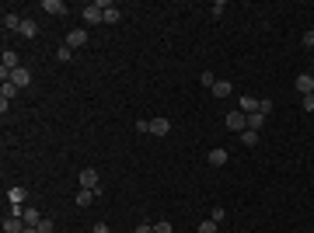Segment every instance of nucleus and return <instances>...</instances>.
Returning a JSON list of instances; mask_svg holds the SVG:
<instances>
[{"label":"nucleus","instance_id":"f257e3e1","mask_svg":"<svg viewBox=\"0 0 314 233\" xmlns=\"http://www.w3.org/2000/svg\"><path fill=\"white\" fill-rule=\"evenodd\" d=\"M77 181H80V188H87V192H94V195H98V188H101V181H98V170H94V167L80 170Z\"/></svg>","mask_w":314,"mask_h":233},{"label":"nucleus","instance_id":"f03ea898","mask_svg":"<svg viewBox=\"0 0 314 233\" xmlns=\"http://www.w3.org/2000/svg\"><path fill=\"white\" fill-rule=\"evenodd\" d=\"M224 122H227V129H231V132H237V136L248 129V115H244V112H231Z\"/></svg>","mask_w":314,"mask_h":233},{"label":"nucleus","instance_id":"7ed1b4c3","mask_svg":"<svg viewBox=\"0 0 314 233\" xmlns=\"http://www.w3.org/2000/svg\"><path fill=\"white\" fill-rule=\"evenodd\" d=\"M101 21H105V10L91 0V4L84 7V24H101Z\"/></svg>","mask_w":314,"mask_h":233},{"label":"nucleus","instance_id":"20e7f679","mask_svg":"<svg viewBox=\"0 0 314 233\" xmlns=\"http://www.w3.org/2000/svg\"><path fill=\"white\" fill-rule=\"evenodd\" d=\"M293 87H297L300 94H314V77H311V74H297Z\"/></svg>","mask_w":314,"mask_h":233},{"label":"nucleus","instance_id":"39448f33","mask_svg":"<svg viewBox=\"0 0 314 233\" xmlns=\"http://www.w3.org/2000/svg\"><path fill=\"white\" fill-rule=\"evenodd\" d=\"M87 38H91V35H87V32H84V28H74V32H70V35H67V46H70V49H80V46H84V42H87Z\"/></svg>","mask_w":314,"mask_h":233},{"label":"nucleus","instance_id":"423d86ee","mask_svg":"<svg viewBox=\"0 0 314 233\" xmlns=\"http://www.w3.org/2000/svg\"><path fill=\"white\" fill-rule=\"evenodd\" d=\"M4 233H25V220L21 216H4Z\"/></svg>","mask_w":314,"mask_h":233},{"label":"nucleus","instance_id":"0eeeda50","mask_svg":"<svg viewBox=\"0 0 314 233\" xmlns=\"http://www.w3.org/2000/svg\"><path fill=\"white\" fill-rule=\"evenodd\" d=\"M42 10L53 14V18H60V14H67V4L63 0H42Z\"/></svg>","mask_w":314,"mask_h":233},{"label":"nucleus","instance_id":"6e6552de","mask_svg":"<svg viewBox=\"0 0 314 233\" xmlns=\"http://www.w3.org/2000/svg\"><path fill=\"white\" fill-rule=\"evenodd\" d=\"M21 220H25V226H39V223H42V212H39L35 206H25V212H21Z\"/></svg>","mask_w":314,"mask_h":233},{"label":"nucleus","instance_id":"1a4fd4ad","mask_svg":"<svg viewBox=\"0 0 314 233\" xmlns=\"http://www.w3.org/2000/svg\"><path fill=\"white\" fill-rule=\"evenodd\" d=\"M168 132H171L168 118H150V136H168Z\"/></svg>","mask_w":314,"mask_h":233},{"label":"nucleus","instance_id":"9d476101","mask_svg":"<svg viewBox=\"0 0 314 233\" xmlns=\"http://www.w3.org/2000/svg\"><path fill=\"white\" fill-rule=\"evenodd\" d=\"M28 80H32V74H28L25 66H18V70L11 74V84H14V87H28Z\"/></svg>","mask_w":314,"mask_h":233},{"label":"nucleus","instance_id":"9b49d317","mask_svg":"<svg viewBox=\"0 0 314 233\" xmlns=\"http://www.w3.org/2000/svg\"><path fill=\"white\" fill-rule=\"evenodd\" d=\"M206 160H210V167H224V164H227V150H220V146H217V150H210V154H206Z\"/></svg>","mask_w":314,"mask_h":233},{"label":"nucleus","instance_id":"f8f14e48","mask_svg":"<svg viewBox=\"0 0 314 233\" xmlns=\"http://www.w3.org/2000/svg\"><path fill=\"white\" fill-rule=\"evenodd\" d=\"M21 21H25V18H18V14H4L0 24H4V32H21Z\"/></svg>","mask_w":314,"mask_h":233},{"label":"nucleus","instance_id":"ddd939ff","mask_svg":"<svg viewBox=\"0 0 314 233\" xmlns=\"http://www.w3.org/2000/svg\"><path fill=\"white\" fill-rule=\"evenodd\" d=\"M237 112H244V115H255V112H258V98H241Z\"/></svg>","mask_w":314,"mask_h":233},{"label":"nucleus","instance_id":"4468645a","mask_svg":"<svg viewBox=\"0 0 314 233\" xmlns=\"http://www.w3.org/2000/svg\"><path fill=\"white\" fill-rule=\"evenodd\" d=\"M210 94H213V98H227V94H231V80H217Z\"/></svg>","mask_w":314,"mask_h":233},{"label":"nucleus","instance_id":"2eb2a0df","mask_svg":"<svg viewBox=\"0 0 314 233\" xmlns=\"http://www.w3.org/2000/svg\"><path fill=\"white\" fill-rule=\"evenodd\" d=\"M262 126H265V115H262V112L248 115V129H251V132H262Z\"/></svg>","mask_w":314,"mask_h":233},{"label":"nucleus","instance_id":"dca6fc26","mask_svg":"<svg viewBox=\"0 0 314 233\" xmlns=\"http://www.w3.org/2000/svg\"><path fill=\"white\" fill-rule=\"evenodd\" d=\"M25 198H28V192H25V188H11V192H7V202H11V206H21Z\"/></svg>","mask_w":314,"mask_h":233},{"label":"nucleus","instance_id":"f3484780","mask_svg":"<svg viewBox=\"0 0 314 233\" xmlns=\"http://www.w3.org/2000/svg\"><path fill=\"white\" fill-rule=\"evenodd\" d=\"M21 35H25V38H35V35H39V24L25 18V21H21Z\"/></svg>","mask_w":314,"mask_h":233},{"label":"nucleus","instance_id":"a211bd4d","mask_svg":"<svg viewBox=\"0 0 314 233\" xmlns=\"http://www.w3.org/2000/svg\"><path fill=\"white\" fill-rule=\"evenodd\" d=\"M56 60H60V63H70V60H74V49H70V46L63 42V46L56 49Z\"/></svg>","mask_w":314,"mask_h":233},{"label":"nucleus","instance_id":"6ab92c4d","mask_svg":"<svg viewBox=\"0 0 314 233\" xmlns=\"http://www.w3.org/2000/svg\"><path fill=\"white\" fill-rule=\"evenodd\" d=\"M119 18H122V10H119V7H115V4H112V7H108V10H105V24H115V21H119Z\"/></svg>","mask_w":314,"mask_h":233},{"label":"nucleus","instance_id":"aec40b11","mask_svg":"<svg viewBox=\"0 0 314 233\" xmlns=\"http://www.w3.org/2000/svg\"><path fill=\"white\" fill-rule=\"evenodd\" d=\"M272 108H276V104H272V98H258V112H262L265 118L272 115Z\"/></svg>","mask_w":314,"mask_h":233},{"label":"nucleus","instance_id":"412c9836","mask_svg":"<svg viewBox=\"0 0 314 233\" xmlns=\"http://www.w3.org/2000/svg\"><path fill=\"white\" fill-rule=\"evenodd\" d=\"M14 94H18V87H14L11 80H4V87H0V98H7V101H11Z\"/></svg>","mask_w":314,"mask_h":233},{"label":"nucleus","instance_id":"4be33fe9","mask_svg":"<svg viewBox=\"0 0 314 233\" xmlns=\"http://www.w3.org/2000/svg\"><path fill=\"white\" fill-rule=\"evenodd\" d=\"M241 143H244V146H255V143H258V132L244 129V132H241Z\"/></svg>","mask_w":314,"mask_h":233},{"label":"nucleus","instance_id":"5701e85b","mask_svg":"<svg viewBox=\"0 0 314 233\" xmlns=\"http://www.w3.org/2000/svg\"><path fill=\"white\" fill-rule=\"evenodd\" d=\"M91 198H94V192H87V188L77 192V206H91Z\"/></svg>","mask_w":314,"mask_h":233},{"label":"nucleus","instance_id":"b1692460","mask_svg":"<svg viewBox=\"0 0 314 233\" xmlns=\"http://www.w3.org/2000/svg\"><path fill=\"white\" fill-rule=\"evenodd\" d=\"M199 84H203L206 90H213V84H217V77H213L210 70H203V77H199Z\"/></svg>","mask_w":314,"mask_h":233},{"label":"nucleus","instance_id":"393cba45","mask_svg":"<svg viewBox=\"0 0 314 233\" xmlns=\"http://www.w3.org/2000/svg\"><path fill=\"white\" fill-rule=\"evenodd\" d=\"M224 216H227V209H224V206H213V209H210V220H213V223H220Z\"/></svg>","mask_w":314,"mask_h":233},{"label":"nucleus","instance_id":"a878e982","mask_svg":"<svg viewBox=\"0 0 314 233\" xmlns=\"http://www.w3.org/2000/svg\"><path fill=\"white\" fill-rule=\"evenodd\" d=\"M199 233H217V223H213V220H203V223H199Z\"/></svg>","mask_w":314,"mask_h":233},{"label":"nucleus","instance_id":"bb28decb","mask_svg":"<svg viewBox=\"0 0 314 233\" xmlns=\"http://www.w3.org/2000/svg\"><path fill=\"white\" fill-rule=\"evenodd\" d=\"M224 10H227V4H224V0H217V4H213V7H210V14H213V18H220V14H224Z\"/></svg>","mask_w":314,"mask_h":233},{"label":"nucleus","instance_id":"cd10ccee","mask_svg":"<svg viewBox=\"0 0 314 233\" xmlns=\"http://www.w3.org/2000/svg\"><path fill=\"white\" fill-rule=\"evenodd\" d=\"M154 233H175V226L164 220V223H154Z\"/></svg>","mask_w":314,"mask_h":233},{"label":"nucleus","instance_id":"c85d7f7f","mask_svg":"<svg viewBox=\"0 0 314 233\" xmlns=\"http://www.w3.org/2000/svg\"><path fill=\"white\" fill-rule=\"evenodd\" d=\"M300 42H304L307 49H314V28H311V32H304V38H300Z\"/></svg>","mask_w":314,"mask_h":233},{"label":"nucleus","instance_id":"c756f323","mask_svg":"<svg viewBox=\"0 0 314 233\" xmlns=\"http://www.w3.org/2000/svg\"><path fill=\"white\" fill-rule=\"evenodd\" d=\"M39 233H53V220H42V223H39Z\"/></svg>","mask_w":314,"mask_h":233},{"label":"nucleus","instance_id":"7c9ffc66","mask_svg":"<svg viewBox=\"0 0 314 233\" xmlns=\"http://www.w3.org/2000/svg\"><path fill=\"white\" fill-rule=\"evenodd\" d=\"M304 112H314V94H304Z\"/></svg>","mask_w":314,"mask_h":233},{"label":"nucleus","instance_id":"2f4dec72","mask_svg":"<svg viewBox=\"0 0 314 233\" xmlns=\"http://www.w3.org/2000/svg\"><path fill=\"white\" fill-rule=\"evenodd\" d=\"M91 233H112V230H108L105 223H94V226H91Z\"/></svg>","mask_w":314,"mask_h":233},{"label":"nucleus","instance_id":"473e14b6","mask_svg":"<svg viewBox=\"0 0 314 233\" xmlns=\"http://www.w3.org/2000/svg\"><path fill=\"white\" fill-rule=\"evenodd\" d=\"M133 233H154V226H150V223H140V226H136Z\"/></svg>","mask_w":314,"mask_h":233},{"label":"nucleus","instance_id":"72a5a7b5","mask_svg":"<svg viewBox=\"0 0 314 233\" xmlns=\"http://www.w3.org/2000/svg\"><path fill=\"white\" fill-rule=\"evenodd\" d=\"M25 233H39V226H25Z\"/></svg>","mask_w":314,"mask_h":233}]
</instances>
